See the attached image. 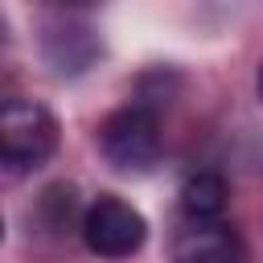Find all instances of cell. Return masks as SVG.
<instances>
[{
  "label": "cell",
  "mask_w": 263,
  "mask_h": 263,
  "mask_svg": "<svg viewBox=\"0 0 263 263\" xmlns=\"http://www.w3.org/2000/svg\"><path fill=\"white\" fill-rule=\"evenodd\" d=\"M255 90H259V99H263V66H259V78H255Z\"/></svg>",
  "instance_id": "9c48e42d"
},
{
  "label": "cell",
  "mask_w": 263,
  "mask_h": 263,
  "mask_svg": "<svg viewBox=\"0 0 263 263\" xmlns=\"http://www.w3.org/2000/svg\"><path fill=\"white\" fill-rule=\"evenodd\" d=\"M168 259L173 263H242V238L222 218L214 222L185 218L168 242Z\"/></svg>",
  "instance_id": "277c9868"
},
{
  "label": "cell",
  "mask_w": 263,
  "mask_h": 263,
  "mask_svg": "<svg viewBox=\"0 0 263 263\" xmlns=\"http://www.w3.org/2000/svg\"><path fill=\"white\" fill-rule=\"evenodd\" d=\"M99 152L119 173H144V168H152L156 156H160V123H156L152 107L127 103V107L111 111L99 123Z\"/></svg>",
  "instance_id": "7a4b0ae2"
},
{
  "label": "cell",
  "mask_w": 263,
  "mask_h": 263,
  "mask_svg": "<svg viewBox=\"0 0 263 263\" xmlns=\"http://www.w3.org/2000/svg\"><path fill=\"white\" fill-rule=\"evenodd\" d=\"M144 238H148L144 214L115 193H99L82 210V242L103 259H127L144 247Z\"/></svg>",
  "instance_id": "3957f363"
},
{
  "label": "cell",
  "mask_w": 263,
  "mask_h": 263,
  "mask_svg": "<svg viewBox=\"0 0 263 263\" xmlns=\"http://www.w3.org/2000/svg\"><path fill=\"white\" fill-rule=\"evenodd\" d=\"M53 4H66V8H95V4H103V0H53Z\"/></svg>",
  "instance_id": "ba28073f"
},
{
  "label": "cell",
  "mask_w": 263,
  "mask_h": 263,
  "mask_svg": "<svg viewBox=\"0 0 263 263\" xmlns=\"http://www.w3.org/2000/svg\"><path fill=\"white\" fill-rule=\"evenodd\" d=\"M41 53L58 74H82L99 58V41L86 25H53V29H45Z\"/></svg>",
  "instance_id": "5b68a950"
},
{
  "label": "cell",
  "mask_w": 263,
  "mask_h": 263,
  "mask_svg": "<svg viewBox=\"0 0 263 263\" xmlns=\"http://www.w3.org/2000/svg\"><path fill=\"white\" fill-rule=\"evenodd\" d=\"M58 148V119L33 99H8L0 111V160L8 173L37 168Z\"/></svg>",
  "instance_id": "6da1fadb"
},
{
  "label": "cell",
  "mask_w": 263,
  "mask_h": 263,
  "mask_svg": "<svg viewBox=\"0 0 263 263\" xmlns=\"http://www.w3.org/2000/svg\"><path fill=\"white\" fill-rule=\"evenodd\" d=\"M41 210L49 214V230H66L70 214H74V189L70 185H53L45 197H41Z\"/></svg>",
  "instance_id": "52a82bcc"
},
{
  "label": "cell",
  "mask_w": 263,
  "mask_h": 263,
  "mask_svg": "<svg viewBox=\"0 0 263 263\" xmlns=\"http://www.w3.org/2000/svg\"><path fill=\"white\" fill-rule=\"evenodd\" d=\"M226 197H230V189H226V181L218 173H193L181 185V218L214 222V218H222Z\"/></svg>",
  "instance_id": "8992f818"
}]
</instances>
